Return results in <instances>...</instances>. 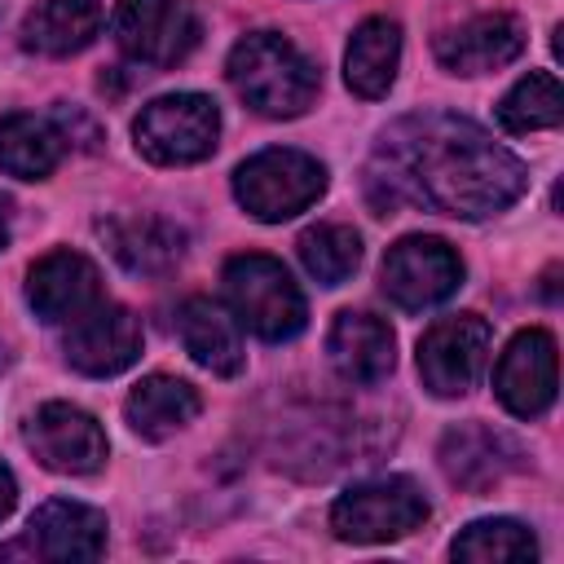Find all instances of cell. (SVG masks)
<instances>
[{
	"mask_svg": "<svg viewBox=\"0 0 564 564\" xmlns=\"http://www.w3.org/2000/svg\"><path fill=\"white\" fill-rule=\"evenodd\" d=\"M137 154L159 167H189L212 159L220 141V110L207 93H167L141 106L132 123Z\"/></svg>",
	"mask_w": 564,
	"mask_h": 564,
	"instance_id": "obj_5",
	"label": "cell"
},
{
	"mask_svg": "<svg viewBox=\"0 0 564 564\" xmlns=\"http://www.w3.org/2000/svg\"><path fill=\"white\" fill-rule=\"evenodd\" d=\"M101 300H106L101 273L84 251L57 247V251L40 256L26 273V304L44 326H66Z\"/></svg>",
	"mask_w": 564,
	"mask_h": 564,
	"instance_id": "obj_14",
	"label": "cell"
},
{
	"mask_svg": "<svg viewBox=\"0 0 564 564\" xmlns=\"http://www.w3.org/2000/svg\"><path fill=\"white\" fill-rule=\"evenodd\" d=\"M326 163L291 150V145H269L234 167V198L247 216L278 225L300 212H308L326 194Z\"/></svg>",
	"mask_w": 564,
	"mask_h": 564,
	"instance_id": "obj_4",
	"label": "cell"
},
{
	"mask_svg": "<svg viewBox=\"0 0 564 564\" xmlns=\"http://www.w3.org/2000/svg\"><path fill=\"white\" fill-rule=\"evenodd\" d=\"M4 242H9V220H4V203H0V251H4Z\"/></svg>",
	"mask_w": 564,
	"mask_h": 564,
	"instance_id": "obj_28",
	"label": "cell"
},
{
	"mask_svg": "<svg viewBox=\"0 0 564 564\" xmlns=\"http://www.w3.org/2000/svg\"><path fill=\"white\" fill-rule=\"evenodd\" d=\"M225 300L242 330L264 344H286L308 326V304L282 260L264 251H242L225 260Z\"/></svg>",
	"mask_w": 564,
	"mask_h": 564,
	"instance_id": "obj_3",
	"label": "cell"
},
{
	"mask_svg": "<svg viewBox=\"0 0 564 564\" xmlns=\"http://www.w3.org/2000/svg\"><path fill=\"white\" fill-rule=\"evenodd\" d=\"M198 410H203L198 388L176 375H145L123 401V419L141 441H167L172 432L194 423Z\"/></svg>",
	"mask_w": 564,
	"mask_h": 564,
	"instance_id": "obj_22",
	"label": "cell"
},
{
	"mask_svg": "<svg viewBox=\"0 0 564 564\" xmlns=\"http://www.w3.org/2000/svg\"><path fill=\"white\" fill-rule=\"evenodd\" d=\"M366 185L379 212L423 207L454 220H485L524 194L529 167L480 123L449 110H423L379 132Z\"/></svg>",
	"mask_w": 564,
	"mask_h": 564,
	"instance_id": "obj_1",
	"label": "cell"
},
{
	"mask_svg": "<svg viewBox=\"0 0 564 564\" xmlns=\"http://www.w3.org/2000/svg\"><path fill=\"white\" fill-rule=\"evenodd\" d=\"M449 555L467 564H520V560H538V538L511 516H489V520H471L454 538Z\"/></svg>",
	"mask_w": 564,
	"mask_h": 564,
	"instance_id": "obj_25",
	"label": "cell"
},
{
	"mask_svg": "<svg viewBox=\"0 0 564 564\" xmlns=\"http://www.w3.org/2000/svg\"><path fill=\"white\" fill-rule=\"evenodd\" d=\"M427 516H432V507L410 476H375L335 498L330 529L339 542L375 546V542H397V538L423 529Z\"/></svg>",
	"mask_w": 564,
	"mask_h": 564,
	"instance_id": "obj_6",
	"label": "cell"
},
{
	"mask_svg": "<svg viewBox=\"0 0 564 564\" xmlns=\"http://www.w3.org/2000/svg\"><path fill=\"white\" fill-rule=\"evenodd\" d=\"M225 75L234 93L264 119H295L317 101V62L282 31H251L229 48Z\"/></svg>",
	"mask_w": 564,
	"mask_h": 564,
	"instance_id": "obj_2",
	"label": "cell"
},
{
	"mask_svg": "<svg viewBox=\"0 0 564 564\" xmlns=\"http://www.w3.org/2000/svg\"><path fill=\"white\" fill-rule=\"evenodd\" d=\"M22 441L40 458V467L57 476H93L110 454L101 423L84 405H70V401H44L22 423Z\"/></svg>",
	"mask_w": 564,
	"mask_h": 564,
	"instance_id": "obj_10",
	"label": "cell"
},
{
	"mask_svg": "<svg viewBox=\"0 0 564 564\" xmlns=\"http://www.w3.org/2000/svg\"><path fill=\"white\" fill-rule=\"evenodd\" d=\"M66 123L62 115H31L13 110L0 119V172L18 181H44L66 154Z\"/></svg>",
	"mask_w": 564,
	"mask_h": 564,
	"instance_id": "obj_18",
	"label": "cell"
},
{
	"mask_svg": "<svg viewBox=\"0 0 564 564\" xmlns=\"http://www.w3.org/2000/svg\"><path fill=\"white\" fill-rule=\"evenodd\" d=\"M115 44L137 66L167 70L198 44V13L185 0H119L110 18Z\"/></svg>",
	"mask_w": 564,
	"mask_h": 564,
	"instance_id": "obj_8",
	"label": "cell"
},
{
	"mask_svg": "<svg viewBox=\"0 0 564 564\" xmlns=\"http://www.w3.org/2000/svg\"><path fill=\"white\" fill-rule=\"evenodd\" d=\"M101 551H106V516L75 498H48L26 520V533L0 546V560L26 555V560L75 564V560H97Z\"/></svg>",
	"mask_w": 564,
	"mask_h": 564,
	"instance_id": "obj_11",
	"label": "cell"
},
{
	"mask_svg": "<svg viewBox=\"0 0 564 564\" xmlns=\"http://www.w3.org/2000/svg\"><path fill=\"white\" fill-rule=\"evenodd\" d=\"M463 282V256L436 234H405L388 247L379 286L401 313H423L445 304Z\"/></svg>",
	"mask_w": 564,
	"mask_h": 564,
	"instance_id": "obj_7",
	"label": "cell"
},
{
	"mask_svg": "<svg viewBox=\"0 0 564 564\" xmlns=\"http://www.w3.org/2000/svg\"><path fill=\"white\" fill-rule=\"evenodd\" d=\"M97 234L106 238L110 256L141 278L167 273L185 256V229H176L163 216H110L97 225Z\"/></svg>",
	"mask_w": 564,
	"mask_h": 564,
	"instance_id": "obj_19",
	"label": "cell"
},
{
	"mask_svg": "<svg viewBox=\"0 0 564 564\" xmlns=\"http://www.w3.org/2000/svg\"><path fill=\"white\" fill-rule=\"evenodd\" d=\"M13 502H18V480H13V471H9L4 463H0V524L9 520Z\"/></svg>",
	"mask_w": 564,
	"mask_h": 564,
	"instance_id": "obj_27",
	"label": "cell"
},
{
	"mask_svg": "<svg viewBox=\"0 0 564 564\" xmlns=\"http://www.w3.org/2000/svg\"><path fill=\"white\" fill-rule=\"evenodd\" d=\"M560 388V357H555V335L542 326L516 330L511 344L502 348L494 366V392L516 419H538L555 405Z\"/></svg>",
	"mask_w": 564,
	"mask_h": 564,
	"instance_id": "obj_13",
	"label": "cell"
},
{
	"mask_svg": "<svg viewBox=\"0 0 564 564\" xmlns=\"http://www.w3.org/2000/svg\"><path fill=\"white\" fill-rule=\"evenodd\" d=\"M560 119H564V88H560L555 70H529L498 101V123H502V132H516V137L560 128Z\"/></svg>",
	"mask_w": 564,
	"mask_h": 564,
	"instance_id": "obj_24",
	"label": "cell"
},
{
	"mask_svg": "<svg viewBox=\"0 0 564 564\" xmlns=\"http://www.w3.org/2000/svg\"><path fill=\"white\" fill-rule=\"evenodd\" d=\"M101 31L97 0H40L22 18V48L40 57H70L84 53Z\"/></svg>",
	"mask_w": 564,
	"mask_h": 564,
	"instance_id": "obj_23",
	"label": "cell"
},
{
	"mask_svg": "<svg viewBox=\"0 0 564 564\" xmlns=\"http://www.w3.org/2000/svg\"><path fill=\"white\" fill-rule=\"evenodd\" d=\"M397 66H401V26L392 18H383V13L366 18L348 35V48H344V84L357 97L379 101L397 84Z\"/></svg>",
	"mask_w": 564,
	"mask_h": 564,
	"instance_id": "obj_21",
	"label": "cell"
},
{
	"mask_svg": "<svg viewBox=\"0 0 564 564\" xmlns=\"http://www.w3.org/2000/svg\"><path fill=\"white\" fill-rule=\"evenodd\" d=\"M62 357L70 370H79L88 379H110L141 357V322L132 317V308L101 300L88 313H79L75 322H66Z\"/></svg>",
	"mask_w": 564,
	"mask_h": 564,
	"instance_id": "obj_12",
	"label": "cell"
},
{
	"mask_svg": "<svg viewBox=\"0 0 564 564\" xmlns=\"http://www.w3.org/2000/svg\"><path fill=\"white\" fill-rule=\"evenodd\" d=\"M176 335L181 348L189 352L194 366H203L216 379H234L247 366V348H242V326L238 317L212 300V295H189L176 308Z\"/></svg>",
	"mask_w": 564,
	"mask_h": 564,
	"instance_id": "obj_17",
	"label": "cell"
},
{
	"mask_svg": "<svg viewBox=\"0 0 564 564\" xmlns=\"http://www.w3.org/2000/svg\"><path fill=\"white\" fill-rule=\"evenodd\" d=\"M516 458H520V449L502 432H494L485 423L449 427L445 441H441V467L463 489H489V485H498L516 467Z\"/></svg>",
	"mask_w": 564,
	"mask_h": 564,
	"instance_id": "obj_20",
	"label": "cell"
},
{
	"mask_svg": "<svg viewBox=\"0 0 564 564\" xmlns=\"http://www.w3.org/2000/svg\"><path fill=\"white\" fill-rule=\"evenodd\" d=\"M494 330L480 313L436 317L419 339V379L432 397H467L489 361Z\"/></svg>",
	"mask_w": 564,
	"mask_h": 564,
	"instance_id": "obj_9",
	"label": "cell"
},
{
	"mask_svg": "<svg viewBox=\"0 0 564 564\" xmlns=\"http://www.w3.org/2000/svg\"><path fill=\"white\" fill-rule=\"evenodd\" d=\"M326 357H330V366H335V375L344 383L370 388V383H383L392 375V366H397V335H392V326L383 317H375L366 308H344L330 322Z\"/></svg>",
	"mask_w": 564,
	"mask_h": 564,
	"instance_id": "obj_16",
	"label": "cell"
},
{
	"mask_svg": "<svg viewBox=\"0 0 564 564\" xmlns=\"http://www.w3.org/2000/svg\"><path fill=\"white\" fill-rule=\"evenodd\" d=\"M529 35L516 13H476L445 35H436V62L449 75H489L524 53Z\"/></svg>",
	"mask_w": 564,
	"mask_h": 564,
	"instance_id": "obj_15",
	"label": "cell"
},
{
	"mask_svg": "<svg viewBox=\"0 0 564 564\" xmlns=\"http://www.w3.org/2000/svg\"><path fill=\"white\" fill-rule=\"evenodd\" d=\"M295 251L308 278H317L322 286H339L361 264V234L352 225H313L300 234Z\"/></svg>",
	"mask_w": 564,
	"mask_h": 564,
	"instance_id": "obj_26",
	"label": "cell"
}]
</instances>
